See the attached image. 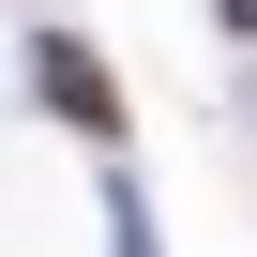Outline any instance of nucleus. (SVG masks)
Segmentation results:
<instances>
[{"label":"nucleus","mask_w":257,"mask_h":257,"mask_svg":"<svg viewBox=\"0 0 257 257\" xmlns=\"http://www.w3.org/2000/svg\"><path fill=\"white\" fill-rule=\"evenodd\" d=\"M212 16H227V31H242V46H257V0H212Z\"/></svg>","instance_id":"f03ea898"},{"label":"nucleus","mask_w":257,"mask_h":257,"mask_svg":"<svg viewBox=\"0 0 257 257\" xmlns=\"http://www.w3.org/2000/svg\"><path fill=\"white\" fill-rule=\"evenodd\" d=\"M31 91H46V106L76 121L91 152H121V76H106V61L76 46V31H46V46H31Z\"/></svg>","instance_id":"f257e3e1"}]
</instances>
